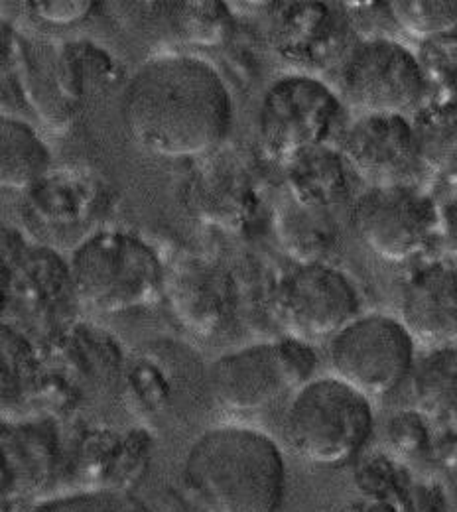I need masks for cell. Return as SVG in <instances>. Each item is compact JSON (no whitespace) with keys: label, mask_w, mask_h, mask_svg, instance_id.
Masks as SVG:
<instances>
[{"label":"cell","mask_w":457,"mask_h":512,"mask_svg":"<svg viewBox=\"0 0 457 512\" xmlns=\"http://www.w3.org/2000/svg\"><path fill=\"white\" fill-rule=\"evenodd\" d=\"M132 140L166 158L205 156L233 127V99L221 73L190 54H160L136 69L121 105Z\"/></svg>","instance_id":"cell-1"},{"label":"cell","mask_w":457,"mask_h":512,"mask_svg":"<svg viewBox=\"0 0 457 512\" xmlns=\"http://www.w3.org/2000/svg\"><path fill=\"white\" fill-rule=\"evenodd\" d=\"M286 461L276 442L247 426L203 432L182 465V491L194 512H276L286 493Z\"/></svg>","instance_id":"cell-2"},{"label":"cell","mask_w":457,"mask_h":512,"mask_svg":"<svg viewBox=\"0 0 457 512\" xmlns=\"http://www.w3.org/2000/svg\"><path fill=\"white\" fill-rule=\"evenodd\" d=\"M373 430L371 400L337 377L302 384L284 416L288 444L320 467L349 463L369 444Z\"/></svg>","instance_id":"cell-3"},{"label":"cell","mask_w":457,"mask_h":512,"mask_svg":"<svg viewBox=\"0 0 457 512\" xmlns=\"http://www.w3.org/2000/svg\"><path fill=\"white\" fill-rule=\"evenodd\" d=\"M77 296L99 312H125L152 302L164 284L156 251L125 231H101L71 256Z\"/></svg>","instance_id":"cell-4"},{"label":"cell","mask_w":457,"mask_h":512,"mask_svg":"<svg viewBox=\"0 0 457 512\" xmlns=\"http://www.w3.org/2000/svg\"><path fill=\"white\" fill-rule=\"evenodd\" d=\"M314 347L286 337L219 357L211 367V392L231 412H259L296 392L316 371Z\"/></svg>","instance_id":"cell-5"},{"label":"cell","mask_w":457,"mask_h":512,"mask_svg":"<svg viewBox=\"0 0 457 512\" xmlns=\"http://www.w3.org/2000/svg\"><path fill=\"white\" fill-rule=\"evenodd\" d=\"M329 365L339 381L369 400L381 398L412 373L416 341L392 316H357L329 339Z\"/></svg>","instance_id":"cell-6"},{"label":"cell","mask_w":457,"mask_h":512,"mask_svg":"<svg viewBox=\"0 0 457 512\" xmlns=\"http://www.w3.org/2000/svg\"><path fill=\"white\" fill-rule=\"evenodd\" d=\"M339 85L343 99L365 115L414 111L430 87L416 54L391 38H371L351 48Z\"/></svg>","instance_id":"cell-7"},{"label":"cell","mask_w":457,"mask_h":512,"mask_svg":"<svg viewBox=\"0 0 457 512\" xmlns=\"http://www.w3.org/2000/svg\"><path fill=\"white\" fill-rule=\"evenodd\" d=\"M341 113L331 87L312 75H286L264 93L259 132L266 152L282 162L322 146Z\"/></svg>","instance_id":"cell-8"},{"label":"cell","mask_w":457,"mask_h":512,"mask_svg":"<svg viewBox=\"0 0 457 512\" xmlns=\"http://www.w3.org/2000/svg\"><path fill=\"white\" fill-rule=\"evenodd\" d=\"M351 223L375 255L402 262L428 245L438 227V209L428 193L410 184L371 186L359 195Z\"/></svg>","instance_id":"cell-9"},{"label":"cell","mask_w":457,"mask_h":512,"mask_svg":"<svg viewBox=\"0 0 457 512\" xmlns=\"http://www.w3.org/2000/svg\"><path fill=\"white\" fill-rule=\"evenodd\" d=\"M359 310V292L349 276L322 262L302 264L282 284V321L290 337L308 345L329 341Z\"/></svg>","instance_id":"cell-10"},{"label":"cell","mask_w":457,"mask_h":512,"mask_svg":"<svg viewBox=\"0 0 457 512\" xmlns=\"http://www.w3.org/2000/svg\"><path fill=\"white\" fill-rule=\"evenodd\" d=\"M341 156L373 186L406 184L420 164L414 128L394 113L359 117L343 134Z\"/></svg>","instance_id":"cell-11"},{"label":"cell","mask_w":457,"mask_h":512,"mask_svg":"<svg viewBox=\"0 0 457 512\" xmlns=\"http://www.w3.org/2000/svg\"><path fill=\"white\" fill-rule=\"evenodd\" d=\"M270 42L290 64L327 67L349 46L351 20L327 2L272 4Z\"/></svg>","instance_id":"cell-12"},{"label":"cell","mask_w":457,"mask_h":512,"mask_svg":"<svg viewBox=\"0 0 457 512\" xmlns=\"http://www.w3.org/2000/svg\"><path fill=\"white\" fill-rule=\"evenodd\" d=\"M456 282V268L446 262L426 264L406 280L400 300V323L414 341L434 349L454 345Z\"/></svg>","instance_id":"cell-13"},{"label":"cell","mask_w":457,"mask_h":512,"mask_svg":"<svg viewBox=\"0 0 457 512\" xmlns=\"http://www.w3.org/2000/svg\"><path fill=\"white\" fill-rule=\"evenodd\" d=\"M286 180L294 201L306 209H326L349 193V178L341 152L316 146L288 162Z\"/></svg>","instance_id":"cell-14"},{"label":"cell","mask_w":457,"mask_h":512,"mask_svg":"<svg viewBox=\"0 0 457 512\" xmlns=\"http://www.w3.org/2000/svg\"><path fill=\"white\" fill-rule=\"evenodd\" d=\"M52 154L28 123L0 115V188L26 190L50 170Z\"/></svg>","instance_id":"cell-15"},{"label":"cell","mask_w":457,"mask_h":512,"mask_svg":"<svg viewBox=\"0 0 457 512\" xmlns=\"http://www.w3.org/2000/svg\"><path fill=\"white\" fill-rule=\"evenodd\" d=\"M414 371L412 396L416 408L430 418L456 414V345L434 349Z\"/></svg>","instance_id":"cell-16"},{"label":"cell","mask_w":457,"mask_h":512,"mask_svg":"<svg viewBox=\"0 0 457 512\" xmlns=\"http://www.w3.org/2000/svg\"><path fill=\"white\" fill-rule=\"evenodd\" d=\"M229 288L223 274L207 266H196L176 278V310L197 327L209 316V323L225 310Z\"/></svg>","instance_id":"cell-17"},{"label":"cell","mask_w":457,"mask_h":512,"mask_svg":"<svg viewBox=\"0 0 457 512\" xmlns=\"http://www.w3.org/2000/svg\"><path fill=\"white\" fill-rule=\"evenodd\" d=\"M170 10V26L176 36L188 44L217 46L227 40L233 18L227 4L217 0L176 2Z\"/></svg>","instance_id":"cell-18"},{"label":"cell","mask_w":457,"mask_h":512,"mask_svg":"<svg viewBox=\"0 0 457 512\" xmlns=\"http://www.w3.org/2000/svg\"><path fill=\"white\" fill-rule=\"evenodd\" d=\"M416 148L422 162L438 166H454L456 156V107L454 101L426 107L416 115Z\"/></svg>","instance_id":"cell-19"},{"label":"cell","mask_w":457,"mask_h":512,"mask_svg":"<svg viewBox=\"0 0 457 512\" xmlns=\"http://www.w3.org/2000/svg\"><path fill=\"white\" fill-rule=\"evenodd\" d=\"M392 20L424 40L456 32V0H398L389 2Z\"/></svg>","instance_id":"cell-20"},{"label":"cell","mask_w":457,"mask_h":512,"mask_svg":"<svg viewBox=\"0 0 457 512\" xmlns=\"http://www.w3.org/2000/svg\"><path fill=\"white\" fill-rule=\"evenodd\" d=\"M450 34L436 36L424 42L422 58L418 62L424 69V75L430 83V77L444 81V87L454 93V79H456V34L448 40Z\"/></svg>","instance_id":"cell-21"},{"label":"cell","mask_w":457,"mask_h":512,"mask_svg":"<svg viewBox=\"0 0 457 512\" xmlns=\"http://www.w3.org/2000/svg\"><path fill=\"white\" fill-rule=\"evenodd\" d=\"M30 512H121L107 493H73L36 505Z\"/></svg>","instance_id":"cell-22"},{"label":"cell","mask_w":457,"mask_h":512,"mask_svg":"<svg viewBox=\"0 0 457 512\" xmlns=\"http://www.w3.org/2000/svg\"><path fill=\"white\" fill-rule=\"evenodd\" d=\"M34 6L44 20L69 24L89 14L93 2H36Z\"/></svg>","instance_id":"cell-23"},{"label":"cell","mask_w":457,"mask_h":512,"mask_svg":"<svg viewBox=\"0 0 457 512\" xmlns=\"http://www.w3.org/2000/svg\"><path fill=\"white\" fill-rule=\"evenodd\" d=\"M16 64V36L12 26L0 18V79Z\"/></svg>","instance_id":"cell-24"}]
</instances>
